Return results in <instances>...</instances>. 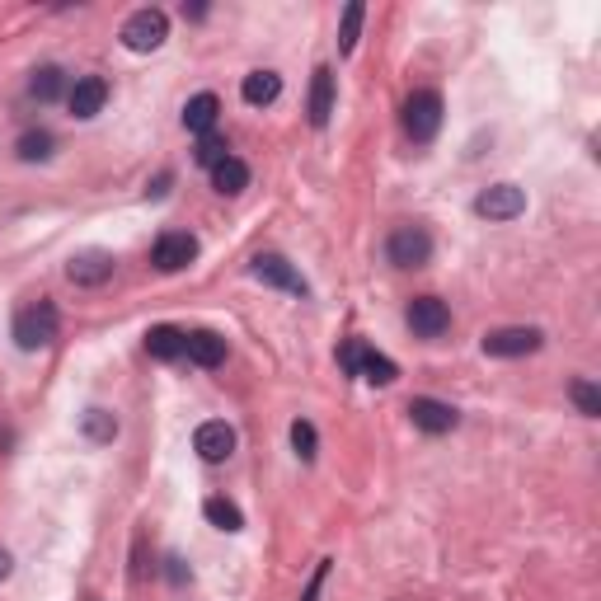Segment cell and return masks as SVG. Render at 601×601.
<instances>
[{
  "mask_svg": "<svg viewBox=\"0 0 601 601\" xmlns=\"http://www.w3.org/2000/svg\"><path fill=\"white\" fill-rule=\"evenodd\" d=\"M329 113H334V71L320 66L315 80H310V127H324Z\"/></svg>",
  "mask_w": 601,
  "mask_h": 601,
  "instance_id": "cell-17",
  "label": "cell"
},
{
  "mask_svg": "<svg viewBox=\"0 0 601 601\" xmlns=\"http://www.w3.org/2000/svg\"><path fill=\"white\" fill-rule=\"evenodd\" d=\"M249 273L259 282H268V287H282V292H292V296H306V278L296 273L292 263L282 259V254H254V263H249Z\"/></svg>",
  "mask_w": 601,
  "mask_h": 601,
  "instance_id": "cell-9",
  "label": "cell"
},
{
  "mask_svg": "<svg viewBox=\"0 0 601 601\" xmlns=\"http://www.w3.org/2000/svg\"><path fill=\"white\" fill-rule=\"evenodd\" d=\"M85 437H94V442H113V437H118V418L108 414V409H90V414H85Z\"/></svg>",
  "mask_w": 601,
  "mask_h": 601,
  "instance_id": "cell-26",
  "label": "cell"
},
{
  "mask_svg": "<svg viewBox=\"0 0 601 601\" xmlns=\"http://www.w3.org/2000/svg\"><path fill=\"white\" fill-rule=\"evenodd\" d=\"M404 320H409V329H414L418 339H442L451 329V310L442 296H414L409 310H404Z\"/></svg>",
  "mask_w": 601,
  "mask_h": 601,
  "instance_id": "cell-5",
  "label": "cell"
},
{
  "mask_svg": "<svg viewBox=\"0 0 601 601\" xmlns=\"http://www.w3.org/2000/svg\"><path fill=\"white\" fill-rule=\"evenodd\" d=\"M165 193H170V174H160V179L151 184V198H165Z\"/></svg>",
  "mask_w": 601,
  "mask_h": 601,
  "instance_id": "cell-32",
  "label": "cell"
},
{
  "mask_svg": "<svg viewBox=\"0 0 601 601\" xmlns=\"http://www.w3.org/2000/svg\"><path fill=\"white\" fill-rule=\"evenodd\" d=\"M545 334H540L536 324H508V329H494V334H484V353L489 357H526L536 353Z\"/></svg>",
  "mask_w": 601,
  "mask_h": 601,
  "instance_id": "cell-6",
  "label": "cell"
},
{
  "mask_svg": "<svg viewBox=\"0 0 601 601\" xmlns=\"http://www.w3.org/2000/svg\"><path fill=\"white\" fill-rule=\"evenodd\" d=\"M184 329H174V324H155L151 334H146V353L155 362H174V357H184Z\"/></svg>",
  "mask_w": 601,
  "mask_h": 601,
  "instance_id": "cell-18",
  "label": "cell"
},
{
  "mask_svg": "<svg viewBox=\"0 0 601 601\" xmlns=\"http://www.w3.org/2000/svg\"><path fill=\"white\" fill-rule=\"evenodd\" d=\"M324 578H329V559H320V564H315V573H310V583H306V592H301V601H320Z\"/></svg>",
  "mask_w": 601,
  "mask_h": 601,
  "instance_id": "cell-29",
  "label": "cell"
},
{
  "mask_svg": "<svg viewBox=\"0 0 601 601\" xmlns=\"http://www.w3.org/2000/svg\"><path fill=\"white\" fill-rule=\"evenodd\" d=\"M193 259H198V240L188 231H165L151 249V263L160 273H179V268H188Z\"/></svg>",
  "mask_w": 601,
  "mask_h": 601,
  "instance_id": "cell-8",
  "label": "cell"
},
{
  "mask_svg": "<svg viewBox=\"0 0 601 601\" xmlns=\"http://www.w3.org/2000/svg\"><path fill=\"white\" fill-rule=\"evenodd\" d=\"M66 278L76 282V287H99V282L113 278V254H104V249L76 254V259L66 263Z\"/></svg>",
  "mask_w": 601,
  "mask_h": 601,
  "instance_id": "cell-13",
  "label": "cell"
},
{
  "mask_svg": "<svg viewBox=\"0 0 601 601\" xmlns=\"http://www.w3.org/2000/svg\"><path fill=\"white\" fill-rule=\"evenodd\" d=\"M165 38H170V19H165V10H155V5L137 10V15L123 24V43L132 47V52H155Z\"/></svg>",
  "mask_w": 601,
  "mask_h": 601,
  "instance_id": "cell-3",
  "label": "cell"
},
{
  "mask_svg": "<svg viewBox=\"0 0 601 601\" xmlns=\"http://www.w3.org/2000/svg\"><path fill=\"white\" fill-rule=\"evenodd\" d=\"M52 339H57V306L52 301H33L15 315V343L24 353H38Z\"/></svg>",
  "mask_w": 601,
  "mask_h": 601,
  "instance_id": "cell-2",
  "label": "cell"
},
{
  "mask_svg": "<svg viewBox=\"0 0 601 601\" xmlns=\"http://www.w3.org/2000/svg\"><path fill=\"white\" fill-rule=\"evenodd\" d=\"M202 512H207V522H212L216 531H240V526H245L240 508H235V503H226V498H207V503H202Z\"/></svg>",
  "mask_w": 601,
  "mask_h": 601,
  "instance_id": "cell-23",
  "label": "cell"
},
{
  "mask_svg": "<svg viewBox=\"0 0 601 601\" xmlns=\"http://www.w3.org/2000/svg\"><path fill=\"white\" fill-rule=\"evenodd\" d=\"M104 104H108V80L104 76H80L76 85L66 90V108H71V118H80V123H90Z\"/></svg>",
  "mask_w": 601,
  "mask_h": 601,
  "instance_id": "cell-10",
  "label": "cell"
},
{
  "mask_svg": "<svg viewBox=\"0 0 601 601\" xmlns=\"http://www.w3.org/2000/svg\"><path fill=\"white\" fill-rule=\"evenodd\" d=\"M62 90H66V71H62V66H38V71H33L29 94L38 99V104H52Z\"/></svg>",
  "mask_w": 601,
  "mask_h": 601,
  "instance_id": "cell-21",
  "label": "cell"
},
{
  "mask_svg": "<svg viewBox=\"0 0 601 601\" xmlns=\"http://www.w3.org/2000/svg\"><path fill=\"white\" fill-rule=\"evenodd\" d=\"M353 376H362L367 386H390L395 376H400V367L390 362V357H381V353H371L367 343H362V357H357V371Z\"/></svg>",
  "mask_w": 601,
  "mask_h": 601,
  "instance_id": "cell-19",
  "label": "cell"
},
{
  "mask_svg": "<svg viewBox=\"0 0 601 601\" xmlns=\"http://www.w3.org/2000/svg\"><path fill=\"white\" fill-rule=\"evenodd\" d=\"M10 569H15V559H10V550H5V545H0V583H5V578H10Z\"/></svg>",
  "mask_w": 601,
  "mask_h": 601,
  "instance_id": "cell-30",
  "label": "cell"
},
{
  "mask_svg": "<svg viewBox=\"0 0 601 601\" xmlns=\"http://www.w3.org/2000/svg\"><path fill=\"white\" fill-rule=\"evenodd\" d=\"M193 447H198L202 461H231V451H235V428L231 423H221V418H212V423H202L198 432H193Z\"/></svg>",
  "mask_w": 601,
  "mask_h": 601,
  "instance_id": "cell-12",
  "label": "cell"
},
{
  "mask_svg": "<svg viewBox=\"0 0 601 601\" xmlns=\"http://www.w3.org/2000/svg\"><path fill=\"white\" fill-rule=\"evenodd\" d=\"M184 357L193 362V367H221L226 362V339L221 334H212V329H193L184 339Z\"/></svg>",
  "mask_w": 601,
  "mask_h": 601,
  "instance_id": "cell-14",
  "label": "cell"
},
{
  "mask_svg": "<svg viewBox=\"0 0 601 601\" xmlns=\"http://www.w3.org/2000/svg\"><path fill=\"white\" fill-rule=\"evenodd\" d=\"M386 259L395 268H423L432 259V235L423 226H400V231L386 240Z\"/></svg>",
  "mask_w": 601,
  "mask_h": 601,
  "instance_id": "cell-4",
  "label": "cell"
},
{
  "mask_svg": "<svg viewBox=\"0 0 601 601\" xmlns=\"http://www.w3.org/2000/svg\"><path fill=\"white\" fill-rule=\"evenodd\" d=\"M409 418H414L418 432H432V437H442V432H451L456 423H461V414H456L451 404L432 400V395H418V400H409Z\"/></svg>",
  "mask_w": 601,
  "mask_h": 601,
  "instance_id": "cell-11",
  "label": "cell"
},
{
  "mask_svg": "<svg viewBox=\"0 0 601 601\" xmlns=\"http://www.w3.org/2000/svg\"><path fill=\"white\" fill-rule=\"evenodd\" d=\"M198 165H207V170H216L221 160H231V141L216 137V132H207V137H198Z\"/></svg>",
  "mask_w": 601,
  "mask_h": 601,
  "instance_id": "cell-24",
  "label": "cell"
},
{
  "mask_svg": "<svg viewBox=\"0 0 601 601\" xmlns=\"http://www.w3.org/2000/svg\"><path fill=\"white\" fill-rule=\"evenodd\" d=\"M165 564H170V578H174V583H184V578H188V569H184V559H165Z\"/></svg>",
  "mask_w": 601,
  "mask_h": 601,
  "instance_id": "cell-31",
  "label": "cell"
},
{
  "mask_svg": "<svg viewBox=\"0 0 601 601\" xmlns=\"http://www.w3.org/2000/svg\"><path fill=\"white\" fill-rule=\"evenodd\" d=\"M569 395H573V404H578L583 418H601V390L592 386V381H573Z\"/></svg>",
  "mask_w": 601,
  "mask_h": 601,
  "instance_id": "cell-27",
  "label": "cell"
},
{
  "mask_svg": "<svg viewBox=\"0 0 601 601\" xmlns=\"http://www.w3.org/2000/svg\"><path fill=\"white\" fill-rule=\"evenodd\" d=\"M19 160H29V165H38V160H52V151H57V137L47 132V127H33V132H24L19 137Z\"/></svg>",
  "mask_w": 601,
  "mask_h": 601,
  "instance_id": "cell-22",
  "label": "cell"
},
{
  "mask_svg": "<svg viewBox=\"0 0 601 601\" xmlns=\"http://www.w3.org/2000/svg\"><path fill=\"white\" fill-rule=\"evenodd\" d=\"M404 132L409 141L428 146L437 132H442V94L437 90H414L404 99Z\"/></svg>",
  "mask_w": 601,
  "mask_h": 601,
  "instance_id": "cell-1",
  "label": "cell"
},
{
  "mask_svg": "<svg viewBox=\"0 0 601 601\" xmlns=\"http://www.w3.org/2000/svg\"><path fill=\"white\" fill-rule=\"evenodd\" d=\"M212 184H216V193H226V198H235V193H245L249 188V165L245 160H221V165H216L212 170Z\"/></svg>",
  "mask_w": 601,
  "mask_h": 601,
  "instance_id": "cell-20",
  "label": "cell"
},
{
  "mask_svg": "<svg viewBox=\"0 0 601 601\" xmlns=\"http://www.w3.org/2000/svg\"><path fill=\"white\" fill-rule=\"evenodd\" d=\"M362 19H367V5L353 0L348 10H343V29H339V52H353L357 47V33H362Z\"/></svg>",
  "mask_w": 601,
  "mask_h": 601,
  "instance_id": "cell-25",
  "label": "cell"
},
{
  "mask_svg": "<svg viewBox=\"0 0 601 601\" xmlns=\"http://www.w3.org/2000/svg\"><path fill=\"white\" fill-rule=\"evenodd\" d=\"M240 94H245L249 108H268L282 94V76L278 71H249V76L240 80Z\"/></svg>",
  "mask_w": 601,
  "mask_h": 601,
  "instance_id": "cell-16",
  "label": "cell"
},
{
  "mask_svg": "<svg viewBox=\"0 0 601 601\" xmlns=\"http://www.w3.org/2000/svg\"><path fill=\"white\" fill-rule=\"evenodd\" d=\"M292 447L301 461H315V451H320V437H315V428H310L306 418H296L292 423Z\"/></svg>",
  "mask_w": 601,
  "mask_h": 601,
  "instance_id": "cell-28",
  "label": "cell"
},
{
  "mask_svg": "<svg viewBox=\"0 0 601 601\" xmlns=\"http://www.w3.org/2000/svg\"><path fill=\"white\" fill-rule=\"evenodd\" d=\"M216 118H221V99H216L212 90H202V94H193L184 104V127L193 132V137H207L216 127Z\"/></svg>",
  "mask_w": 601,
  "mask_h": 601,
  "instance_id": "cell-15",
  "label": "cell"
},
{
  "mask_svg": "<svg viewBox=\"0 0 601 601\" xmlns=\"http://www.w3.org/2000/svg\"><path fill=\"white\" fill-rule=\"evenodd\" d=\"M475 212L484 216V221H517V216L526 212V193L517 184H494L475 198Z\"/></svg>",
  "mask_w": 601,
  "mask_h": 601,
  "instance_id": "cell-7",
  "label": "cell"
}]
</instances>
